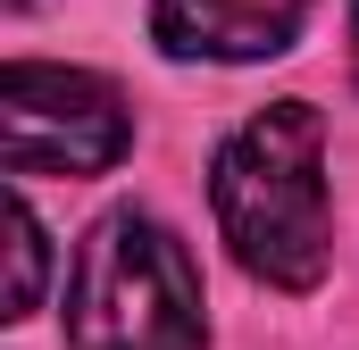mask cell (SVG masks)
I'll list each match as a JSON object with an SVG mask.
<instances>
[{
  "instance_id": "4",
  "label": "cell",
  "mask_w": 359,
  "mask_h": 350,
  "mask_svg": "<svg viewBox=\"0 0 359 350\" xmlns=\"http://www.w3.org/2000/svg\"><path fill=\"white\" fill-rule=\"evenodd\" d=\"M318 0H159L151 34L168 59H268L292 50Z\"/></svg>"
},
{
  "instance_id": "6",
  "label": "cell",
  "mask_w": 359,
  "mask_h": 350,
  "mask_svg": "<svg viewBox=\"0 0 359 350\" xmlns=\"http://www.w3.org/2000/svg\"><path fill=\"white\" fill-rule=\"evenodd\" d=\"M351 67H359V8H351Z\"/></svg>"
},
{
  "instance_id": "5",
  "label": "cell",
  "mask_w": 359,
  "mask_h": 350,
  "mask_svg": "<svg viewBox=\"0 0 359 350\" xmlns=\"http://www.w3.org/2000/svg\"><path fill=\"white\" fill-rule=\"evenodd\" d=\"M8 251H17V284H8V317H34L42 300V225L25 200H8Z\"/></svg>"
},
{
  "instance_id": "2",
  "label": "cell",
  "mask_w": 359,
  "mask_h": 350,
  "mask_svg": "<svg viewBox=\"0 0 359 350\" xmlns=\"http://www.w3.org/2000/svg\"><path fill=\"white\" fill-rule=\"evenodd\" d=\"M201 267L142 209H109L76 251L67 350H201Z\"/></svg>"
},
{
  "instance_id": "3",
  "label": "cell",
  "mask_w": 359,
  "mask_h": 350,
  "mask_svg": "<svg viewBox=\"0 0 359 350\" xmlns=\"http://www.w3.org/2000/svg\"><path fill=\"white\" fill-rule=\"evenodd\" d=\"M0 125H8V175H100L134 142L126 100L100 76L42 59H17L0 76Z\"/></svg>"
},
{
  "instance_id": "1",
  "label": "cell",
  "mask_w": 359,
  "mask_h": 350,
  "mask_svg": "<svg viewBox=\"0 0 359 350\" xmlns=\"http://www.w3.org/2000/svg\"><path fill=\"white\" fill-rule=\"evenodd\" d=\"M217 234L234 259L276 292H309L334 259V209H326V117L309 100L259 108L209 175Z\"/></svg>"
}]
</instances>
